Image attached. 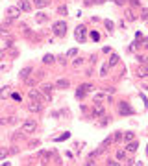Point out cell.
Segmentation results:
<instances>
[{"label": "cell", "mask_w": 148, "mask_h": 166, "mask_svg": "<svg viewBox=\"0 0 148 166\" xmlns=\"http://www.w3.org/2000/svg\"><path fill=\"white\" fill-rule=\"evenodd\" d=\"M113 140H115V138H113V137H108V138H105V140H104V142H102V148H100V150H102V151H104V150H105V148H108V146H109V144H111V142H113Z\"/></svg>", "instance_id": "5bb4252c"}, {"label": "cell", "mask_w": 148, "mask_h": 166, "mask_svg": "<svg viewBox=\"0 0 148 166\" xmlns=\"http://www.w3.org/2000/svg\"><path fill=\"white\" fill-rule=\"evenodd\" d=\"M69 55L72 57V55H76V48H72V50H69Z\"/></svg>", "instance_id": "d6a6232c"}, {"label": "cell", "mask_w": 148, "mask_h": 166, "mask_svg": "<svg viewBox=\"0 0 148 166\" xmlns=\"http://www.w3.org/2000/svg\"><path fill=\"white\" fill-rule=\"evenodd\" d=\"M81 63H83V59H76V61H72V65H74V66H80Z\"/></svg>", "instance_id": "484cf974"}, {"label": "cell", "mask_w": 148, "mask_h": 166, "mask_svg": "<svg viewBox=\"0 0 148 166\" xmlns=\"http://www.w3.org/2000/svg\"><path fill=\"white\" fill-rule=\"evenodd\" d=\"M137 148H139V144H137V142L133 140V142H130V144H128V148H126V151H132V153H135V151H137Z\"/></svg>", "instance_id": "4fadbf2b"}, {"label": "cell", "mask_w": 148, "mask_h": 166, "mask_svg": "<svg viewBox=\"0 0 148 166\" xmlns=\"http://www.w3.org/2000/svg\"><path fill=\"white\" fill-rule=\"evenodd\" d=\"M93 116H94V118L104 116V105H102V103L96 102V105H94V109H93Z\"/></svg>", "instance_id": "52a82bcc"}, {"label": "cell", "mask_w": 148, "mask_h": 166, "mask_svg": "<svg viewBox=\"0 0 148 166\" xmlns=\"http://www.w3.org/2000/svg\"><path fill=\"white\" fill-rule=\"evenodd\" d=\"M100 100H104V94H96V96H94V102H100Z\"/></svg>", "instance_id": "f1b7e54d"}, {"label": "cell", "mask_w": 148, "mask_h": 166, "mask_svg": "<svg viewBox=\"0 0 148 166\" xmlns=\"http://www.w3.org/2000/svg\"><path fill=\"white\" fill-rule=\"evenodd\" d=\"M115 2H117L119 6H122V4H124V0H115Z\"/></svg>", "instance_id": "e575fe53"}, {"label": "cell", "mask_w": 148, "mask_h": 166, "mask_svg": "<svg viewBox=\"0 0 148 166\" xmlns=\"http://www.w3.org/2000/svg\"><path fill=\"white\" fill-rule=\"evenodd\" d=\"M143 19H144V20H146V19H148V11H146V9H144V11H143Z\"/></svg>", "instance_id": "836d02e7"}, {"label": "cell", "mask_w": 148, "mask_h": 166, "mask_svg": "<svg viewBox=\"0 0 148 166\" xmlns=\"http://www.w3.org/2000/svg\"><path fill=\"white\" fill-rule=\"evenodd\" d=\"M28 72H31V68H22V72H20V77H22V80H26V77H28Z\"/></svg>", "instance_id": "ac0fdd59"}, {"label": "cell", "mask_w": 148, "mask_h": 166, "mask_svg": "<svg viewBox=\"0 0 148 166\" xmlns=\"http://www.w3.org/2000/svg\"><path fill=\"white\" fill-rule=\"evenodd\" d=\"M56 87H58V89H69L70 83H69V80H58V81H56Z\"/></svg>", "instance_id": "30bf717a"}, {"label": "cell", "mask_w": 148, "mask_h": 166, "mask_svg": "<svg viewBox=\"0 0 148 166\" xmlns=\"http://www.w3.org/2000/svg\"><path fill=\"white\" fill-rule=\"evenodd\" d=\"M19 7L22 9V11H30V7H31V4L28 2V0H19Z\"/></svg>", "instance_id": "8fae6325"}, {"label": "cell", "mask_w": 148, "mask_h": 166, "mask_svg": "<svg viewBox=\"0 0 148 166\" xmlns=\"http://www.w3.org/2000/svg\"><path fill=\"white\" fill-rule=\"evenodd\" d=\"M28 111L30 113H41V111H43V103L41 102H30L28 103Z\"/></svg>", "instance_id": "5b68a950"}, {"label": "cell", "mask_w": 148, "mask_h": 166, "mask_svg": "<svg viewBox=\"0 0 148 166\" xmlns=\"http://www.w3.org/2000/svg\"><path fill=\"white\" fill-rule=\"evenodd\" d=\"M9 153H11V151H7V150H0V159H6Z\"/></svg>", "instance_id": "ffe728a7"}, {"label": "cell", "mask_w": 148, "mask_h": 166, "mask_svg": "<svg viewBox=\"0 0 148 166\" xmlns=\"http://www.w3.org/2000/svg\"><path fill=\"white\" fill-rule=\"evenodd\" d=\"M117 61H119V55H115V54H113L111 57H109V65H111V66H115V65H117Z\"/></svg>", "instance_id": "9a60e30c"}, {"label": "cell", "mask_w": 148, "mask_h": 166, "mask_svg": "<svg viewBox=\"0 0 148 166\" xmlns=\"http://www.w3.org/2000/svg\"><path fill=\"white\" fill-rule=\"evenodd\" d=\"M9 89H11V87H4L2 91H0V98H6V96L9 94Z\"/></svg>", "instance_id": "2e32d148"}, {"label": "cell", "mask_w": 148, "mask_h": 166, "mask_svg": "<svg viewBox=\"0 0 148 166\" xmlns=\"http://www.w3.org/2000/svg\"><path fill=\"white\" fill-rule=\"evenodd\" d=\"M37 129V122L35 120H26L22 124V133H34Z\"/></svg>", "instance_id": "3957f363"}, {"label": "cell", "mask_w": 148, "mask_h": 166, "mask_svg": "<svg viewBox=\"0 0 148 166\" xmlns=\"http://www.w3.org/2000/svg\"><path fill=\"white\" fill-rule=\"evenodd\" d=\"M124 157H126V151H124V150H119V151H117V159H119V161H122Z\"/></svg>", "instance_id": "d6986e66"}, {"label": "cell", "mask_w": 148, "mask_h": 166, "mask_svg": "<svg viewBox=\"0 0 148 166\" xmlns=\"http://www.w3.org/2000/svg\"><path fill=\"white\" fill-rule=\"evenodd\" d=\"M100 74H102V76H105V74H108V66H105V65L102 66V70H100Z\"/></svg>", "instance_id": "83f0119b"}, {"label": "cell", "mask_w": 148, "mask_h": 166, "mask_svg": "<svg viewBox=\"0 0 148 166\" xmlns=\"http://www.w3.org/2000/svg\"><path fill=\"white\" fill-rule=\"evenodd\" d=\"M58 11H59V13H63V15H65V13H67V7H65V6H61Z\"/></svg>", "instance_id": "f546056e"}, {"label": "cell", "mask_w": 148, "mask_h": 166, "mask_svg": "<svg viewBox=\"0 0 148 166\" xmlns=\"http://www.w3.org/2000/svg\"><path fill=\"white\" fill-rule=\"evenodd\" d=\"M104 24H105V28H108V30H113V22L111 20H105Z\"/></svg>", "instance_id": "603a6c76"}, {"label": "cell", "mask_w": 148, "mask_h": 166, "mask_svg": "<svg viewBox=\"0 0 148 166\" xmlns=\"http://www.w3.org/2000/svg\"><path fill=\"white\" fill-rule=\"evenodd\" d=\"M20 11H22V9H20V7H7V15H9V19H17L19 15H20Z\"/></svg>", "instance_id": "ba28073f"}, {"label": "cell", "mask_w": 148, "mask_h": 166, "mask_svg": "<svg viewBox=\"0 0 148 166\" xmlns=\"http://www.w3.org/2000/svg\"><path fill=\"white\" fill-rule=\"evenodd\" d=\"M52 61H54V55H50V54H46L43 57V63H52Z\"/></svg>", "instance_id": "e0dca14e"}, {"label": "cell", "mask_w": 148, "mask_h": 166, "mask_svg": "<svg viewBox=\"0 0 148 166\" xmlns=\"http://www.w3.org/2000/svg\"><path fill=\"white\" fill-rule=\"evenodd\" d=\"M87 166H94V162H93V161H89V162H87Z\"/></svg>", "instance_id": "d590c367"}, {"label": "cell", "mask_w": 148, "mask_h": 166, "mask_svg": "<svg viewBox=\"0 0 148 166\" xmlns=\"http://www.w3.org/2000/svg\"><path fill=\"white\" fill-rule=\"evenodd\" d=\"M28 98L34 100V102H41V94H39L37 91H30V92H28Z\"/></svg>", "instance_id": "7c38bea8"}, {"label": "cell", "mask_w": 148, "mask_h": 166, "mask_svg": "<svg viewBox=\"0 0 148 166\" xmlns=\"http://www.w3.org/2000/svg\"><path fill=\"white\" fill-rule=\"evenodd\" d=\"M126 15H128V19H130V20H135V15L132 13V11H128V13H126Z\"/></svg>", "instance_id": "4dcf8cb0"}, {"label": "cell", "mask_w": 148, "mask_h": 166, "mask_svg": "<svg viewBox=\"0 0 148 166\" xmlns=\"http://www.w3.org/2000/svg\"><path fill=\"white\" fill-rule=\"evenodd\" d=\"M124 138H126V140H133V133H132V131H128V133L124 135Z\"/></svg>", "instance_id": "7402d4cb"}, {"label": "cell", "mask_w": 148, "mask_h": 166, "mask_svg": "<svg viewBox=\"0 0 148 166\" xmlns=\"http://www.w3.org/2000/svg\"><path fill=\"white\" fill-rule=\"evenodd\" d=\"M87 30H85V26H78L76 30H74V39H76L78 42H85V39H87Z\"/></svg>", "instance_id": "6da1fadb"}, {"label": "cell", "mask_w": 148, "mask_h": 166, "mask_svg": "<svg viewBox=\"0 0 148 166\" xmlns=\"http://www.w3.org/2000/svg\"><path fill=\"white\" fill-rule=\"evenodd\" d=\"M113 138H115V140H120V138H122V135H120V133H115V137H113Z\"/></svg>", "instance_id": "1f68e13d"}, {"label": "cell", "mask_w": 148, "mask_h": 166, "mask_svg": "<svg viewBox=\"0 0 148 166\" xmlns=\"http://www.w3.org/2000/svg\"><path fill=\"white\" fill-rule=\"evenodd\" d=\"M35 6H37V7H43V6H46V0H35Z\"/></svg>", "instance_id": "44dd1931"}, {"label": "cell", "mask_w": 148, "mask_h": 166, "mask_svg": "<svg viewBox=\"0 0 148 166\" xmlns=\"http://www.w3.org/2000/svg\"><path fill=\"white\" fill-rule=\"evenodd\" d=\"M119 113H120V115H132V113H133V109H132L128 103H124V102H122V103H119Z\"/></svg>", "instance_id": "8992f818"}, {"label": "cell", "mask_w": 148, "mask_h": 166, "mask_svg": "<svg viewBox=\"0 0 148 166\" xmlns=\"http://www.w3.org/2000/svg\"><path fill=\"white\" fill-rule=\"evenodd\" d=\"M54 33H56V35H59V37H65V33H67V24H65V22H56V24H54Z\"/></svg>", "instance_id": "7a4b0ae2"}, {"label": "cell", "mask_w": 148, "mask_h": 166, "mask_svg": "<svg viewBox=\"0 0 148 166\" xmlns=\"http://www.w3.org/2000/svg\"><path fill=\"white\" fill-rule=\"evenodd\" d=\"M6 124H9V120L7 118H0V126H6Z\"/></svg>", "instance_id": "d4e9b609"}, {"label": "cell", "mask_w": 148, "mask_h": 166, "mask_svg": "<svg viewBox=\"0 0 148 166\" xmlns=\"http://www.w3.org/2000/svg\"><path fill=\"white\" fill-rule=\"evenodd\" d=\"M52 89H54V87H52L50 83H43V85L39 87V91H41V94H43L46 100H50V92H52Z\"/></svg>", "instance_id": "277c9868"}, {"label": "cell", "mask_w": 148, "mask_h": 166, "mask_svg": "<svg viewBox=\"0 0 148 166\" xmlns=\"http://www.w3.org/2000/svg\"><path fill=\"white\" fill-rule=\"evenodd\" d=\"M91 91H93V87H91V85H81V87H80V91L76 92V96H78V98H83V94H85V92H91Z\"/></svg>", "instance_id": "9c48e42d"}, {"label": "cell", "mask_w": 148, "mask_h": 166, "mask_svg": "<svg viewBox=\"0 0 148 166\" xmlns=\"http://www.w3.org/2000/svg\"><path fill=\"white\" fill-rule=\"evenodd\" d=\"M0 35H9V31L6 28H0Z\"/></svg>", "instance_id": "cb8c5ba5"}, {"label": "cell", "mask_w": 148, "mask_h": 166, "mask_svg": "<svg viewBox=\"0 0 148 166\" xmlns=\"http://www.w3.org/2000/svg\"><path fill=\"white\" fill-rule=\"evenodd\" d=\"M4 57V52H0V59H2Z\"/></svg>", "instance_id": "8d00e7d4"}, {"label": "cell", "mask_w": 148, "mask_h": 166, "mask_svg": "<svg viewBox=\"0 0 148 166\" xmlns=\"http://www.w3.org/2000/svg\"><path fill=\"white\" fill-rule=\"evenodd\" d=\"M108 166H120L117 161H108Z\"/></svg>", "instance_id": "4316f807"}]
</instances>
